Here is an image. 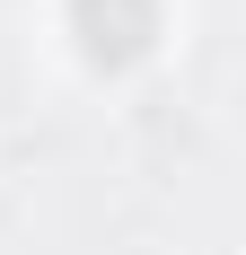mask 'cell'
<instances>
[{"label": "cell", "mask_w": 246, "mask_h": 255, "mask_svg": "<svg viewBox=\"0 0 246 255\" xmlns=\"http://www.w3.org/2000/svg\"><path fill=\"white\" fill-rule=\"evenodd\" d=\"M71 35L88 62H132L158 35V0H71Z\"/></svg>", "instance_id": "1"}]
</instances>
